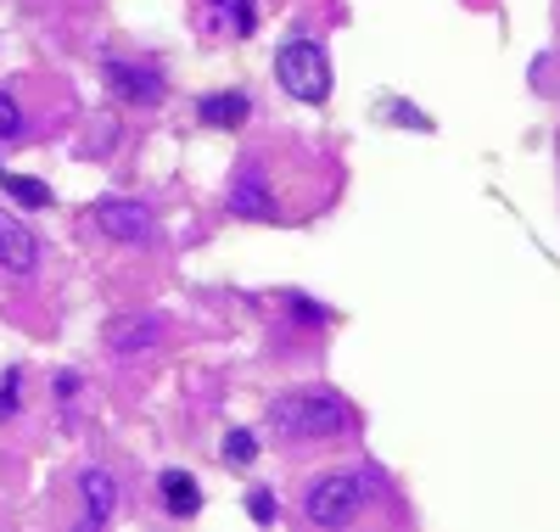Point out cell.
Instances as JSON below:
<instances>
[{
    "label": "cell",
    "instance_id": "7a4b0ae2",
    "mask_svg": "<svg viewBox=\"0 0 560 532\" xmlns=\"http://www.w3.org/2000/svg\"><path fill=\"white\" fill-rule=\"evenodd\" d=\"M269 431L280 443H331L353 431V404L331 386H292L269 404Z\"/></svg>",
    "mask_w": 560,
    "mask_h": 532
},
{
    "label": "cell",
    "instance_id": "5b68a950",
    "mask_svg": "<svg viewBox=\"0 0 560 532\" xmlns=\"http://www.w3.org/2000/svg\"><path fill=\"white\" fill-rule=\"evenodd\" d=\"M96 230L107 241H124V247H147L158 235V219H152V208H140L129 197H107V203H96Z\"/></svg>",
    "mask_w": 560,
    "mask_h": 532
},
{
    "label": "cell",
    "instance_id": "8fae6325",
    "mask_svg": "<svg viewBox=\"0 0 560 532\" xmlns=\"http://www.w3.org/2000/svg\"><path fill=\"white\" fill-rule=\"evenodd\" d=\"M253 118V102L242 90H219V95H202V124L208 129H242Z\"/></svg>",
    "mask_w": 560,
    "mask_h": 532
},
{
    "label": "cell",
    "instance_id": "52a82bcc",
    "mask_svg": "<svg viewBox=\"0 0 560 532\" xmlns=\"http://www.w3.org/2000/svg\"><path fill=\"white\" fill-rule=\"evenodd\" d=\"M0 269H12V275L39 269V235L23 219H12L7 208H0Z\"/></svg>",
    "mask_w": 560,
    "mask_h": 532
},
{
    "label": "cell",
    "instance_id": "ac0fdd59",
    "mask_svg": "<svg viewBox=\"0 0 560 532\" xmlns=\"http://www.w3.org/2000/svg\"><path fill=\"white\" fill-rule=\"evenodd\" d=\"M387 118H404V124H415V129H427V118L409 113V102H387Z\"/></svg>",
    "mask_w": 560,
    "mask_h": 532
},
{
    "label": "cell",
    "instance_id": "2e32d148",
    "mask_svg": "<svg viewBox=\"0 0 560 532\" xmlns=\"http://www.w3.org/2000/svg\"><path fill=\"white\" fill-rule=\"evenodd\" d=\"M247 516H253L258 527H269V521H275V494H269V488H253V494H247Z\"/></svg>",
    "mask_w": 560,
    "mask_h": 532
},
{
    "label": "cell",
    "instance_id": "ba28073f",
    "mask_svg": "<svg viewBox=\"0 0 560 532\" xmlns=\"http://www.w3.org/2000/svg\"><path fill=\"white\" fill-rule=\"evenodd\" d=\"M163 331H168L163 314H124V320H113V331H107V348H113V354H147V348L163 343Z\"/></svg>",
    "mask_w": 560,
    "mask_h": 532
},
{
    "label": "cell",
    "instance_id": "e0dca14e",
    "mask_svg": "<svg viewBox=\"0 0 560 532\" xmlns=\"http://www.w3.org/2000/svg\"><path fill=\"white\" fill-rule=\"evenodd\" d=\"M18 381H23L18 370H7V381H0V420H7V415L18 409Z\"/></svg>",
    "mask_w": 560,
    "mask_h": 532
},
{
    "label": "cell",
    "instance_id": "7c38bea8",
    "mask_svg": "<svg viewBox=\"0 0 560 532\" xmlns=\"http://www.w3.org/2000/svg\"><path fill=\"white\" fill-rule=\"evenodd\" d=\"M208 12H213L230 34H253V28H258V7H253V0H208Z\"/></svg>",
    "mask_w": 560,
    "mask_h": 532
},
{
    "label": "cell",
    "instance_id": "4fadbf2b",
    "mask_svg": "<svg viewBox=\"0 0 560 532\" xmlns=\"http://www.w3.org/2000/svg\"><path fill=\"white\" fill-rule=\"evenodd\" d=\"M0 185H7L23 208H51V185H45V180H28V174H0Z\"/></svg>",
    "mask_w": 560,
    "mask_h": 532
},
{
    "label": "cell",
    "instance_id": "3957f363",
    "mask_svg": "<svg viewBox=\"0 0 560 532\" xmlns=\"http://www.w3.org/2000/svg\"><path fill=\"white\" fill-rule=\"evenodd\" d=\"M370 482L364 471H331V476H314L308 494H303V516L314 527H353L370 505Z\"/></svg>",
    "mask_w": 560,
    "mask_h": 532
},
{
    "label": "cell",
    "instance_id": "6da1fadb",
    "mask_svg": "<svg viewBox=\"0 0 560 532\" xmlns=\"http://www.w3.org/2000/svg\"><path fill=\"white\" fill-rule=\"evenodd\" d=\"M337 163L308 140L275 135L269 147H253L236 163L230 180V213L236 219H264V224H298L314 219L325 203L337 197Z\"/></svg>",
    "mask_w": 560,
    "mask_h": 532
},
{
    "label": "cell",
    "instance_id": "8992f818",
    "mask_svg": "<svg viewBox=\"0 0 560 532\" xmlns=\"http://www.w3.org/2000/svg\"><path fill=\"white\" fill-rule=\"evenodd\" d=\"M107 84L124 107H158L163 95V73L140 57H107Z\"/></svg>",
    "mask_w": 560,
    "mask_h": 532
},
{
    "label": "cell",
    "instance_id": "5bb4252c",
    "mask_svg": "<svg viewBox=\"0 0 560 532\" xmlns=\"http://www.w3.org/2000/svg\"><path fill=\"white\" fill-rule=\"evenodd\" d=\"M23 135V107L12 90H0V140H18Z\"/></svg>",
    "mask_w": 560,
    "mask_h": 532
},
{
    "label": "cell",
    "instance_id": "30bf717a",
    "mask_svg": "<svg viewBox=\"0 0 560 532\" xmlns=\"http://www.w3.org/2000/svg\"><path fill=\"white\" fill-rule=\"evenodd\" d=\"M158 494H163V510L179 516V521H191V516L202 510V488H197L191 471H163V476H158Z\"/></svg>",
    "mask_w": 560,
    "mask_h": 532
},
{
    "label": "cell",
    "instance_id": "277c9868",
    "mask_svg": "<svg viewBox=\"0 0 560 532\" xmlns=\"http://www.w3.org/2000/svg\"><path fill=\"white\" fill-rule=\"evenodd\" d=\"M275 79L303 107L331 102V62H325V51L314 39H287V45H280V51H275Z\"/></svg>",
    "mask_w": 560,
    "mask_h": 532
},
{
    "label": "cell",
    "instance_id": "9c48e42d",
    "mask_svg": "<svg viewBox=\"0 0 560 532\" xmlns=\"http://www.w3.org/2000/svg\"><path fill=\"white\" fill-rule=\"evenodd\" d=\"M79 494H84V521H90V527H107V521H113V510H118V482H113V471H102V465L79 471Z\"/></svg>",
    "mask_w": 560,
    "mask_h": 532
},
{
    "label": "cell",
    "instance_id": "9a60e30c",
    "mask_svg": "<svg viewBox=\"0 0 560 532\" xmlns=\"http://www.w3.org/2000/svg\"><path fill=\"white\" fill-rule=\"evenodd\" d=\"M253 454H258V438H253L247 426H236V431L224 438V460H230V465H242V460H253Z\"/></svg>",
    "mask_w": 560,
    "mask_h": 532
}]
</instances>
